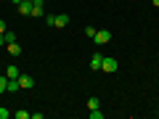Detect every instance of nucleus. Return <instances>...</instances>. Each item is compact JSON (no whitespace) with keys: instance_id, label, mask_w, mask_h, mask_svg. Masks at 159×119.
I'll return each instance as SVG.
<instances>
[{"instance_id":"obj_7","label":"nucleus","mask_w":159,"mask_h":119,"mask_svg":"<svg viewBox=\"0 0 159 119\" xmlns=\"http://www.w3.org/2000/svg\"><path fill=\"white\" fill-rule=\"evenodd\" d=\"M66 24H69V13H58V16H56V24H53V27L61 29V27H66Z\"/></svg>"},{"instance_id":"obj_18","label":"nucleus","mask_w":159,"mask_h":119,"mask_svg":"<svg viewBox=\"0 0 159 119\" xmlns=\"http://www.w3.org/2000/svg\"><path fill=\"white\" fill-rule=\"evenodd\" d=\"M6 32V21H3V19H0V34Z\"/></svg>"},{"instance_id":"obj_16","label":"nucleus","mask_w":159,"mask_h":119,"mask_svg":"<svg viewBox=\"0 0 159 119\" xmlns=\"http://www.w3.org/2000/svg\"><path fill=\"white\" fill-rule=\"evenodd\" d=\"M8 117H11V111H8V108H3V106H0V119H8Z\"/></svg>"},{"instance_id":"obj_11","label":"nucleus","mask_w":159,"mask_h":119,"mask_svg":"<svg viewBox=\"0 0 159 119\" xmlns=\"http://www.w3.org/2000/svg\"><path fill=\"white\" fill-rule=\"evenodd\" d=\"M16 90H21L19 87V79H8V93H16Z\"/></svg>"},{"instance_id":"obj_13","label":"nucleus","mask_w":159,"mask_h":119,"mask_svg":"<svg viewBox=\"0 0 159 119\" xmlns=\"http://www.w3.org/2000/svg\"><path fill=\"white\" fill-rule=\"evenodd\" d=\"M32 117V111H16V119H29Z\"/></svg>"},{"instance_id":"obj_3","label":"nucleus","mask_w":159,"mask_h":119,"mask_svg":"<svg viewBox=\"0 0 159 119\" xmlns=\"http://www.w3.org/2000/svg\"><path fill=\"white\" fill-rule=\"evenodd\" d=\"M29 16L43 19V16H45V3H43V0H34V3H32V13H29Z\"/></svg>"},{"instance_id":"obj_17","label":"nucleus","mask_w":159,"mask_h":119,"mask_svg":"<svg viewBox=\"0 0 159 119\" xmlns=\"http://www.w3.org/2000/svg\"><path fill=\"white\" fill-rule=\"evenodd\" d=\"M85 34H88V37L93 40V34H96V27H85Z\"/></svg>"},{"instance_id":"obj_6","label":"nucleus","mask_w":159,"mask_h":119,"mask_svg":"<svg viewBox=\"0 0 159 119\" xmlns=\"http://www.w3.org/2000/svg\"><path fill=\"white\" fill-rule=\"evenodd\" d=\"M101 61H103V56H101V53H93V56H90V69L101 72Z\"/></svg>"},{"instance_id":"obj_19","label":"nucleus","mask_w":159,"mask_h":119,"mask_svg":"<svg viewBox=\"0 0 159 119\" xmlns=\"http://www.w3.org/2000/svg\"><path fill=\"white\" fill-rule=\"evenodd\" d=\"M0 45H6V34H0Z\"/></svg>"},{"instance_id":"obj_1","label":"nucleus","mask_w":159,"mask_h":119,"mask_svg":"<svg viewBox=\"0 0 159 119\" xmlns=\"http://www.w3.org/2000/svg\"><path fill=\"white\" fill-rule=\"evenodd\" d=\"M109 40H111V32H109V29H96V34H93V42H96L98 48L106 45Z\"/></svg>"},{"instance_id":"obj_21","label":"nucleus","mask_w":159,"mask_h":119,"mask_svg":"<svg viewBox=\"0 0 159 119\" xmlns=\"http://www.w3.org/2000/svg\"><path fill=\"white\" fill-rule=\"evenodd\" d=\"M151 3H154V6H159V0H151Z\"/></svg>"},{"instance_id":"obj_22","label":"nucleus","mask_w":159,"mask_h":119,"mask_svg":"<svg viewBox=\"0 0 159 119\" xmlns=\"http://www.w3.org/2000/svg\"><path fill=\"white\" fill-rule=\"evenodd\" d=\"M27 3H34V0H27Z\"/></svg>"},{"instance_id":"obj_15","label":"nucleus","mask_w":159,"mask_h":119,"mask_svg":"<svg viewBox=\"0 0 159 119\" xmlns=\"http://www.w3.org/2000/svg\"><path fill=\"white\" fill-rule=\"evenodd\" d=\"M101 117H103V114L98 111V108H90V119H101Z\"/></svg>"},{"instance_id":"obj_4","label":"nucleus","mask_w":159,"mask_h":119,"mask_svg":"<svg viewBox=\"0 0 159 119\" xmlns=\"http://www.w3.org/2000/svg\"><path fill=\"white\" fill-rule=\"evenodd\" d=\"M19 87H21V90L34 87V77H32V74H19Z\"/></svg>"},{"instance_id":"obj_2","label":"nucleus","mask_w":159,"mask_h":119,"mask_svg":"<svg viewBox=\"0 0 159 119\" xmlns=\"http://www.w3.org/2000/svg\"><path fill=\"white\" fill-rule=\"evenodd\" d=\"M117 66H119V64H117V58H111V56H109V58H103V61H101V72H106V74L117 72Z\"/></svg>"},{"instance_id":"obj_9","label":"nucleus","mask_w":159,"mask_h":119,"mask_svg":"<svg viewBox=\"0 0 159 119\" xmlns=\"http://www.w3.org/2000/svg\"><path fill=\"white\" fill-rule=\"evenodd\" d=\"M19 74H21V72H19L16 66H6V77L8 79H19Z\"/></svg>"},{"instance_id":"obj_20","label":"nucleus","mask_w":159,"mask_h":119,"mask_svg":"<svg viewBox=\"0 0 159 119\" xmlns=\"http://www.w3.org/2000/svg\"><path fill=\"white\" fill-rule=\"evenodd\" d=\"M11 3H13V6H19V3H21V0H11Z\"/></svg>"},{"instance_id":"obj_5","label":"nucleus","mask_w":159,"mask_h":119,"mask_svg":"<svg viewBox=\"0 0 159 119\" xmlns=\"http://www.w3.org/2000/svg\"><path fill=\"white\" fill-rule=\"evenodd\" d=\"M16 11L21 13V16H29V13H32V3H27V0H21V3L16 6Z\"/></svg>"},{"instance_id":"obj_14","label":"nucleus","mask_w":159,"mask_h":119,"mask_svg":"<svg viewBox=\"0 0 159 119\" xmlns=\"http://www.w3.org/2000/svg\"><path fill=\"white\" fill-rule=\"evenodd\" d=\"M3 34H6V42H16V34L13 32H3Z\"/></svg>"},{"instance_id":"obj_8","label":"nucleus","mask_w":159,"mask_h":119,"mask_svg":"<svg viewBox=\"0 0 159 119\" xmlns=\"http://www.w3.org/2000/svg\"><path fill=\"white\" fill-rule=\"evenodd\" d=\"M6 51L11 53V56H19V53H21V48H19V42H6Z\"/></svg>"},{"instance_id":"obj_10","label":"nucleus","mask_w":159,"mask_h":119,"mask_svg":"<svg viewBox=\"0 0 159 119\" xmlns=\"http://www.w3.org/2000/svg\"><path fill=\"white\" fill-rule=\"evenodd\" d=\"M88 108H101V98L90 95V98H88Z\"/></svg>"},{"instance_id":"obj_12","label":"nucleus","mask_w":159,"mask_h":119,"mask_svg":"<svg viewBox=\"0 0 159 119\" xmlns=\"http://www.w3.org/2000/svg\"><path fill=\"white\" fill-rule=\"evenodd\" d=\"M0 93H8V77H6V74L0 77Z\"/></svg>"}]
</instances>
